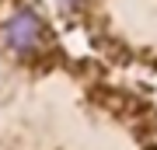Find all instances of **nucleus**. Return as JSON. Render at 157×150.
I'll use <instances>...</instances> for the list:
<instances>
[{"instance_id":"obj_1","label":"nucleus","mask_w":157,"mask_h":150,"mask_svg":"<svg viewBox=\"0 0 157 150\" xmlns=\"http://www.w3.org/2000/svg\"><path fill=\"white\" fill-rule=\"evenodd\" d=\"M0 35H4V42L11 45L17 56H32L42 45V21L32 11H17V14H11L4 21Z\"/></svg>"},{"instance_id":"obj_2","label":"nucleus","mask_w":157,"mask_h":150,"mask_svg":"<svg viewBox=\"0 0 157 150\" xmlns=\"http://www.w3.org/2000/svg\"><path fill=\"white\" fill-rule=\"evenodd\" d=\"M70 4H80V0H70Z\"/></svg>"}]
</instances>
